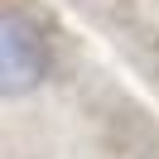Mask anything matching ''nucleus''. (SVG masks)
<instances>
[{
  "mask_svg": "<svg viewBox=\"0 0 159 159\" xmlns=\"http://www.w3.org/2000/svg\"><path fill=\"white\" fill-rule=\"evenodd\" d=\"M48 34L39 29V20L24 10H5L0 15V92L5 97H24L48 77Z\"/></svg>",
  "mask_w": 159,
  "mask_h": 159,
  "instance_id": "nucleus-1",
  "label": "nucleus"
}]
</instances>
